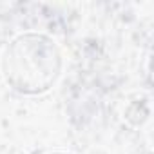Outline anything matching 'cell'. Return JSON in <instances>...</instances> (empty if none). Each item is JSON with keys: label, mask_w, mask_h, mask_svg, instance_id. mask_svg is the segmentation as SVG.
<instances>
[{"label": "cell", "mask_w": 154, "mask_h": 154, "mask_svg": "<svg viewBox=\"0 0 154 154\" xmlns=\"http://www.w3.org/2000/svg\"><path fill=\"white\" fill-rule=\"evenodd\" d=\"M51 154H71V152H51Z\"/></svg>", "instance_id": "2"}, {"label": "cell", "mask_w": 154, "mask_h": 154, "mask_svg": "<svg viewBox=\"0 0 154 154\" xmlns=\"http://www.w3.org/2000/svg\"><path fill=\"white\" fill-rule=\"evenodd\" d=\"M58 44L44 33H22L15 36L2 56L6 84L20 94H42L49 91L62 72Z\"/></svg>", "instance_id": "1"}]
</instances>
